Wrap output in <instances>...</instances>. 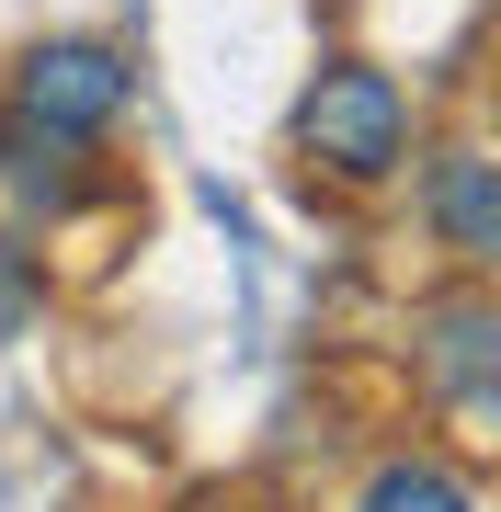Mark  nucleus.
Here are the masks:
<instances>
[{
    "mask_svg": "<svg viewBox=\"0 0 501 512\" xmlns=\"http://www.w3.org/2000/svg\"><path fill=\"white\" fill-rule=\"evenodd\" d=\"M297 148L331 171V183H388V171L410 160V103H399V80L365 69V57L319 69L308 103H297Z\"/></svg>",
    "mask_w": 501,
    "mask_h": 512,
    "instance_id": "f257e3e1",
    "label": "nucleus"
},
{
    "mask_svg": "<svg viewBox=\"0 0 501 512\" xmlns=\"http://www.w3.org/2000/svg\"><path fill=\"white\" fill-rule=\"evenodd\" d=\"M126 92H137V69H126L114 46H92V35L35 46V57H23V80H12V103L35 114V126H57V137H103L114 114H126Z\"/></svg>",
    "mask_w": 501,
    "mask_h": 512,
    "instance_id": "f03ea898",
    "label": "nucleus"
},
{
    "mask_svg": "<svg viewBox=\"0 0 501 512\" xmlns=\"http://www.w3.org/2000/svg\"><path fill=\"white\" fill-rule=\"evenodd\" d=\"M433 228H445V251L467 262V274L501 262V194H490V160H479V148H456V160L433 171Z\"/></svg>",
    "mask_w": 501,
    "mask_h": 512,
    "instance_id": "7ed1b4c3",
    "label": "nucleus"
},
{
    "mask_svg": "<svg viewBox=\"0 0 501 512\" xmlns=\"http://www.w3.org/2000/svg\"><path fill=\"white\" fill-rule=\"evenodd\" d=\"M422 330H433V342H422L433 387H445L456 410H479V399H490V353H501V319L479 308V296H456V308H433Z\"/></svg>",
    "mask_w": 501,
    "mask_h": 512,
    "instance_id": "20e7f679",
    "label": "nucleus"
},
{
    "mask_svg": "<svg viewBox=\"0 0 501 512\" xmlns=\"http://www.w3.org/2000/svg\"><path fill=\"white\" fill-rule=\"evenodd\" d=\"M353 512H479V501H467L445 467H422V456H388V467L365 478V490H353Z\"/></svg>",
    "mask_w": 501,
    "mask_h": 512,
    "instance_id": "39448f33",
    "label": "nucleus"
}]
</instances>
